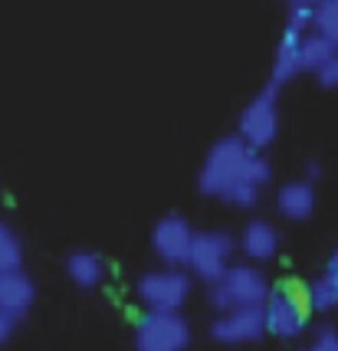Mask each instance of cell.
<instances>
[{
    "label": "cell",
    "instance_id": "6da1fadb",
    "mask_svg": "<svg viewBox=\"0 0 338 351\" xmlns=\"http://www.w3.org/2000/svg\"><path fill=\"white\" fill-rule=\"evenodd\" d=\"M269 279L266 269H260V263H230V269L220 276L217 282L207 286V302L214 312H227V308H253L266 306L269 299Z\"/></svg>",
    "mask_w": 338,
    "mask_h": 351
},
{
    "label": "cell",
    "instance_id": "7a4b0ae2",
    "mask_svg": "<svg viewBox=\"0 0 338 351\" xmlns=\"http://www.w3.org/2000/svg\"><path fill=\"white\" fill-rule=\"evenodd\" d=\"M250 152H253V148H250L240 135L220 138L214 148L207 152V158H204V165H200V171H197L200 194H204V197H217V200L230 197V191L243 181Z\"/></svg>",
    "mask_w": 338,
    "mask_h": 351
},
{
    "label": "cell",
    "instance_id": "3957f363",
    "mask_svg": "<svg viewBox=\"0 0 338 351\" xmlns=\"http://www.w3.org/2000/svg\"><path fill=\"white\" fill-rule=\"evenodd\" d=\"M312 302H309V282H282L279 289L269 292L263 319H266V335L279 341H292L306 332Z\"/></svg>",
    "mask_w": 338,
    "mask_h": 351
},
{
    "label": "cell",
    "instance_id": "277c9868",
    "mask_svg": "<svg viewBox=\"0 0 338 351\" xmlns=\"http://www.w3.org/2000/svg\"><path fill=\"white\" fill-rule=\"evenodd\" d=\"M194 341L191 322L184 312H158V308H145L135 322V351H187Z\"/></svg>",
    "mask_w": 338,
    "mask_h": 351
},
{
    "label": "cell",
    "instance_id": "5b68a950",
    "mask_svg": "<svg viewBox=\"0 0 338 351\" xmlns=\"http://www.w3.org/2000/svg\"><path fill=\"white\" fill-rule=\"evenodd\" d=\"M135 295L145 308L158 312H181L194 295V279L184 273V266H165V269H148L135 282Z\"/></svg>",
    "mask_w": 338,
    "mask_h": 351
},
{
    "label": "cell",
    "instance_id": "8992f818",
    "mask_svg": "<svg viewBox=\"0 0 338 351\" xmlns=\"http://www.w3.org/2000/svg\"><path fill=\"white\" fill-rule=\"evenodd\" d=\"M237 237L227 230H200L191 246V260H187V273L200 279L204 286L217 282L220 276L230 269L233 253H237Z\"/></svg>",
    "mask_w": 338,
    "mask_h": 351
},
{
    "label": "cell",
    "instance_id": "52a82bcc",
    "mask_svg": "<svg viewBox=\"0 0 338 351\" xmlns=\"http://www.w3.org/2000/svg\"><path fill=\"white\" fill-rule=\"evenodd\" d=\"M237 135L243 138L250 148H269L279 135V86L269 82L266 89L240 112V125H237Z\"/></svg>",
    "mask_w": 338,
    "mask_h": 351
},
{
    "label": "cell",
    "instance_id": "ba28073f",
    "mask_svg": "<svg viewBox=\"0 0 338 351\" xmlns=\"http://www.w3.org/2000/svg\"><path fill=\"white\" fill-rule=\"evenodd\" d=\"M194 237H197V230L187 223V217L168 214L152 227V253L165 263V266H184L187 269Z\"/></svg>",
    "mask_w": 338,
    "mask_h": 351
},
{
    "label": "cell",
    "instance_id": "9c48e42d",
    "mask_svg": "<svg viewBox=\"0 0 338 351\" xmlns=\"http://www.w3.org/2000/svg\"><path fill=\"white\" fill-rule=\"evenodd\" d=\"M263 335H266L263 306H253V308H227V312H217V319L210 322V338H214L217 345H227V348L256 345Z\"/></svg>",
    "mask_w": 338,
    "mask_h": 351
},
{
    "label": "cell",
    "instance_id": "30bf717a",
    "mask_svg": "<svg viewBox=\"0 0 338 351\" xmlns=\"http://www.w3.org/2000/svg\"><path fill=\"white\" fill-rule=\"evenodd\" d=\"M36 302V286H33L30 273L23 266L14 269H0V308L10 312L16 319H23Z\"/></svg>",
    "mask_w": 338,
    "mask_h": 351
},
{
    "label": "cell",
    "instance_id": "8fae6325",
    "mask_svg": "<svg viewBox=\"0 0 338 351\" xmlns=\"http://www.w3.org/2000/svg\"><path fill=\"white\" fill-rule=\"evenodd\" d=\"M237 246L250 263H273L279 253V230L269 223V220H250L243 223L240 237H237Z\"/></svg>",
    "mask_w": 338,
    "mask_h": 351
},
{
    "label": "cell",
    "instance_id": "7c38bea8",
    "mask_svg": "<svg viewBox=\"0 0 338 351\" xmlns=\"http://www.w3.org/2000/svg\"><path fill=\"white\" fill-rule=\"evenodd\" d=\"M276 210L292 223H302L315 214V184L312 181H289L276 191Z\"/></svg>",
    "mask_w": 338,
    "mask_h": 351
},
{
    "label": "cell",
    "instance_id": "4fadbf2b",
    "mask_svg": "<svg viewBox=\"0 0 338 351\" xmlns=\"http://www.w3.org/2000/svg\"><path fill=\"white\" fill-rule=\"evenodd\" d=\"M66 276H69V282L82 292H93L102 286V279H106V260L93 253V250H73L69 256H66Z\"/></svg>",
    "mask_w": 338,
    "mask_h": 351
},
{
    "label": "cell",
    "instance_id": "5bb4252c",
    "mask_svg": "<svg viewBox=\"0 0 338 351\" xmlns=\"http://www.w3.org/2000/svg\"><path fill=\"white\" fill-rule=\"evenodd\" d=\"M306 33L292 30L286 27L282 30V40L276 46V60H273V79L269 82H276V86H286L292 82L295 76H302V60H299V40H302Z\"/></svg>",
    "mask_w": 338,
    "mask_h": 351
},
{
    "label": "cell",
    "instance_id": "9a60e30c",
    "mask_svg": "<svg viewBox=\"0 0 338 351\" xmlns=\"http://www.w3.org/2000/svg\"><path fill=\"white\" fill-rule=\"evenodd\" d=\"M335 53H338V46L332 43L328 36H322L315 27H312V30L299 40V60H302V73H315V69H319L328 56H335Z\"/></svg>",
    "mask_w": 338,
    "mask_h": 351
},
{
    "label": "cell",
    "instance_id": "2e32d148",
    "mask_svg": "<svg viewBox=\"0 0 338 351\" xmlns=\"http://www.w3.org/2000/svg\"><path fill=\"white\" fill-rule=\"evenodd\" d=\"M309 302H312V312L319 315H328L338 308V282L332 276H319L315 282H309Z\"/></svg>",
    "mask_w": 338,
    "mask_h": 351
},
{
    "label": "cell",
    "instance_id": "e0dca14e",
    "mask_svg": "<svg viewBox=\"0 0 338 351\" xmlns=\"http://www.w3.org/2000/svg\"><path fill=\"white\" fill-rule=\"evenodd\" d=\"M14 266H23V243L14 227L0 220V269H14Z\"/></svg>",
    "mask_w": 338,
    "mask_h": 351
},
{
    "label": "cell",
    "instance_id": "ac0fdd59",
    "mask_svg": "<svg viewBox=\"0 0 338 351\" xmlns=\"http://www.w3.org/2000/svg\"><path fill=\"white\" fill-rule=\"evenodd\" d=\"M312 23L322 36H328L338 46V0H319L312 7Z\"/></svg>",
    "mask_w": 338,
    "mask_h": 351
},
{
    "label": "cell",
    "instance_id": "d6986e66",
    "mask_svg": "<svg viewBox=\"0 0 338 351\" xmlns=\"http://www.w3.org/2000/svg\"><path fill=\"white\" fill-rule=\"evenodd\" d=\"M260 194H263V187H256V184H250V181H240L230 191L227 204H233L237 210H253V207L260 204Z\"/></svg>",
    "mask_w": 338,
    "mask_h": 351
},
{
    "label": "cell",
    "instance_id": "ffe728a7",
    "mask_svg": "<svg viewBox=\"0 0 338 351\" xmlns=\"http://www.w3.org/2000/svg\"><path fill=\"white\" fill-rule=\"evenodd\" d=\"M312 76H315V82H319L322 89H338V53L335 56H328Z\"/></svg>",
    "mask_w": 338,
    "mask_h": 351
},
{
    "label": "cell",
    "instance_id": "44dd1931",
    "mask_svg": "<svg viewBox=\"0 0 338 351\" xmlns=\"http://www.w3.org/2000/svg\"><path fill=\"white\" fill-rule=\"evenodd\" d=\"M312 348L315 351H338V328L322 325V328L312 335Z\"/></svg>",
    "mask_w": 338,
    "mask_h": 351
},
{
    "label": "cell",
    "instance_id": "7402d4cb",
    "mask_svg": "<svg viewBox=\"0 0 338 351\" xmlns=\"http://www.w3.org/2000/svg\"><path fill=\"white\" fill-rule=\"evenodd\" d=\"M16 325H20V319L0 308V348H3V345H10V338L16 335Z\"/></svg>",
    "mask_w": 338,
    "mask_h": 351
},
{
    "label": "cell",
    "instance_id": "603a6c76",
    "mask_svg": "<svg viewBox=\"0 0 338 351\" xmlns=\"http://www.w3.org/2000/svg\"><path fill=\"white\" fill-rule=\"evenodd\" d=\"M319 178H322V165H319V161H315V158H309L306 161V181H319Z\"/></svg>",
    "mask_w": 338,
    "mask_h": 351
},
{
    "label": "cell",
    "instance_id": "cb8c5ba5",
    "mask_svg": "<svg viewBox=\"0 0 338 351\" xmlns=\"http://www.w3.org/2000/svg\"><path fill=\"white\" fill-rule=\"evenodd\" d=\"M325 276H332L338 282V250H332V256L325 260Z\"/></svg>",
    "mask_w": 338,
    "mask_h": 351
},
{
    "label": "cell",
    "instance_id": "d4e9b609",
    "mask_svg": "<svg viewBox=\"0 0 338 351\" xmlns=\"http://www.w3.org/2000/svg\"><path fill=\"white\" fill-rule=\"evenodd\" d=\"M289 3H309V7H315L319 0H289Z\"/></svg>",
    "mask_w": 338,
    "mask_h": 351
},
{
    "label": "cell",
    "instance_id": "484cf974",
    "mask_svg": "<svg viewBox=\"0 0 338 351\" xmlns=\"http://www.w3.org/2000/svg\"><path fill=\"white\" fill-rule=\"evenodd\" d=\"M302 351H315V348H312V345H309V348H302Z\"/></svg>",
    "mask_w": 338,
    "mask_h": 351
}]
</instances>
